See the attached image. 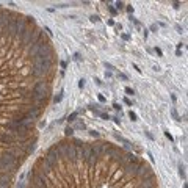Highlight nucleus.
Here are the masks:
<instances>
[{
  "label": "nucleus",
  "mask_w": 188,
  "mask_h": 188,
  "mask_svg": "<svg viewBox=\"0 0 188 188\" xmlns=\"http://www.w3.org/2000/svg\"><path fill=\"white\" fill-rule=\"evenodd\" d=\"M2 141H3V143H13V141H14V135H13V133H5V135L2 136Z\"/></svg>",
  "instance_id": "nucleus-5"
},
{
  "label": "nucleus",
  "mask_w": 188,
  "mask_h": 188,
  "mask_svg": "<svg viewBox=\"0 0 188 188\" xmlns=\"http://www.w3.org/2000/svg\"><path fill=\"white\" fill-rule=\"evenodd\" d=\"M116 6H118V8H122V6H124V3H122V2H118Z\"/></svg>",
  "instance_id": "nucleus-17"
},
{
  "label": "nucleus",
  "mask_w": 188,
  "mask_h": 188,
  "mask_svg": "<svg viewBox=\"0 0 188 188\" xmlns=\"http://www.w3.org/2000/svg\"><path fill=\"white\" fill-rule=\"evenodd\" d=\"M144 188H154V187H149V185H146V187H144Z\"/></svg>",
  "instance_id": "nucleus-23"
},
{
  "label": "nucleus",
  "mask_w": 188,
  "mask_h": 188,
  "mask_svg": "<svg viewBox=\"0 0 188 188\" xmlns=\"http://www.w3.org/2000/svg\"><path fill=\"white\" fill-rule=\"evenodd\" d=\"M99 101H101V102H105V97H103L102 94H99Z\"/></svg>",
  "instance_id": "nucleus-18"
},
{
  "label": "nucleus",
  "mask_w": 188,
  "mask_h": 188,
  "mask_svg": "<svg viewBox=\"0 0 188 188\" xmlns=\"http://www.w3.org/2000/svg\"><path fill=\"white\" fill-rule=\"evenodd\" d=\"M56 162H58V160H55V158H52V157H44V166H45V169H53V168L56 166Z\"/></svg>",
  "instance_id": "nucleus-3"
},
{
  "label": "nucleus",
  "mask_w": 188,
  "mask_h": 188,
  "mask_svg": "<svg viewBox=\"0 0 188 188\" xmlns=\"http://www.w3.org/2000/svg\"><path fill=\"white\" fill-rule=\"evenodd\" d=\"M129 116H130V119H132V121H136V114L133 113V111H130V113H129Z\"/></svg>",
  "instance_id": "nucleus-12"
},
{
  "label": "nucleus",
  "mask_w": 188,
  "mask_h": 188,
  "mask_svg": "<svg viewBox=\"0 0 188 188\" xmlns=\"http://www.w3.org/2000/svg\"><path fill=\"white\" fill-rule=\"evenodd\" d=\"M45 45H47V43H45V41H38L36 44H33L32 47L28 49V53L32 56H34V55H38V53H39L41 50H43V49L45 47Z\"/></svg>",
  "instance_id": "nucleus-1"
},
{
  "label": "nucleus",
  "mask_w": 188,
  "mask_h": 188,
  "mask_svg": "<svg viewBox=\"0 0 188 188\" xmlns=\"http://www.w3.org/2000/svg\"><path fill=\"white\" fill-rule=\"evenodd\" d=\"M90 133H91L93 136H99V133H97V132H94V130H93V132H90Z\"/></svg>",
  "instance_id": "nucleus-22"
},
{
  "label": "nucleus",
  "mask_w": 188,
  "mask_h": 188,
  "mask_svg": "<svg viewBox=\"0 0 188 188\" xmlns=\"http://www.w3.org/2000/svg\"><path fill=\"white\" fill-rule=\"evenodd\" d=\"M72 133H74V129L67 127V129H66V135H72Z\"/></svg>",
  "instance_id": "nucleus-13"
},
{
  "label": "nucleus",
  "mask_w": 188,
  "mask_h": 188,
  "mask_svg": "<svg viewBox=\"0 0 188 188\" xmlns=\"http://www.w3.org/2000/svg\"><path fill=\"white\" fill-rule=\"evenodd\" d=\"M185 166H182V165H180V176H182V179H185Z\"/></svg>",
  "instance_id": "nucleus-11"
},
{
  "label": "nucleus",
  "mask_w": 188,
  "mask_h": 188,
  "mask_svg": "<svg viewBox=\"0 0 188 188\" xmlns=\"http://www.w3.org/2000/svg\"><path fill=\"white\" fill-rule=\"evenodd\" d=\"M124 102L127 103V105H132V101H130V99H124Z\"/></svg>",
  "instance_id": "nucleus-19"
},
{
  "label": "nucleus",
  "mask_w": 188,
  "mask_h": 188,
  "mask_svg": "<svg viewBox=\"0 0 188 188\" xmlns=\"http://www.w3.org/2000/svg\"><path fill=\"white\" fill-rule=\"evenodd\" d=\"M10 180H11V177H10V176H6V174L0 176V187H5V188H8V185H10Z\"/></svg>",
  "instance_id": "nucleus-4"
},
{
  "label": "nucleus",
  "mask_w": 188,
  "mask_h": 188,
  "mask_svg": "<svg viewBox=\"0 0 188 188\" xmlns=\"http://www.w3.org/2000/svg\"><path fill=\"white\" fill-rule=\"evenodd\" d=\"M105 67L110 69V71H116V67H114L113 64H110V63H105Z\"/></svg>",
  "instance_id": "nucleus-9"
},
{
  "label": "nucleus",
  "mask_w": 188,
  "mask_h": 188,
  "mask_svg": "<svg viewBox=\"0 0 188 188\" xmlns=\"http://www.w3.org/2000/svg\"><path fill=\"white\" fill-rule=\"evenodd\" d=\"M44 91H45V85H44V82H38L36 85H34V88H33V96H34L36 99H43Z\"/></svg>",
  "instance_id": "nucleus-2"
},
{
  "label": "nucleus",
  "mask_w": 188,
  "mask_h": 188,
  "mask_svg": "<svg viewBox=\"0 0 188 188\" xmlns=\"http://www.w3.org/2000/svg\"><path fill=\"white\" fill-rule=\"evenodd\" d=\"M34 144H36V140L30 141V143L25 146V151H27V152H33V151H34Z\"/></svg>",
  "instance_id": "nucleus-7"
},
{
  "label": "nucleus",
  "mask_w": 188,
  "mask_h": 188,
  "mask_svg": "<svg viewBox=\"0 0 188 188\" xmlns=\"http://www.w3.org/2000/svg\"><path fill=\"white\" fill-rule=\"evenodd\" d=\"M61 99H63V93H60L58 96H55V99H53V101H55V102H60Z\"/></svg>",
  "instance_id": "nucleus-10"
},
{
  "label": "nucleus",
  "mask_w": 188,
  "mask_h": 188,
  "mask_svg": "<svg viewBox=\"0 0 188 188\" xmlns=\"http://www.w3.org/2000/svg\"><path fill=\"white\" fill-rule=\"evenodd\" d=\"M172 116H174L176 119H179V116H177V113H176V110H172Z\"/></svg>",
  "instance_id": "nucleus-21"
},
{
  "label": "nucleus",
  "mask_w": 188,
  "mask_h": 188,
  "mask_svg": "<svg viewBox=\"0 0 188 188\" xmlns=\"http://www.w3.org/2000/svg\"><path fill=\"white\" fill-rule=\"evenodd\" d=\"M136 168H138V163L129 165V166L125 168V172H129V174H136Z\"/></svg>",
  "instance_id": "nucleus-6"
},
{
  "label": "nucleus",
  "mask_w": 188,
  "mask_h": 188,
  "mask_svg": "<svg viewBox=\"0 0 188 188\" xmlns=\"http://www.w3.org/2000/svg\"><path fill=\"white\" fill-rule=\"evenodd\" d=\"M125 93H127V94H130V96H132V94H133V90H132V88H125Z\"/></svg>",
  "instance_id": "nucleus-14"
},
{
  "label": "nucleus",
  "mask_w": 188,
  "mask_h": 188,
  "mask_svg": "<svg viewBox=\"0 0 188 188\" xmlns=\"http://www.w3.org/2000/svg\"><path fill=\"white\" fill-rule=\"evenodd\" d=\"M79 86H80V88H83V86H85V80H83V79L79 82Z\"/></svg>",
  "instance_id": "nucleus-15"
},
{
  "label": "nucleus",
  "mask_w": 188,
  "mask_h": 188,
  "mask_svg": "<svg viewBox=\"0 0 188 188\" xmlns=\"http://www.w3.org/2000/svg\"><path fill=\"white\" fill-rule=\"evenodd\" d=\"M119 77H121L122 80H127V75H125V74H119Z\"/></svg>",
  "instance_id": "nucleus-20"
},
{
  "label": "nucleus",
  "mask_w": 188,
  "mask_h": 188,
  "mask_svg": "<svg viewBox=\"0 0 188 188\" xmlns=\"http://www.w3.org/2000/svg\"><path fill=\"white\" fill-rule=\"evenodd\" d=\"M91 21H93V22H97L99 17H97V16H91Z\"/></svg>",
  "instance_id": "nucleus-16"
},
{
  "label": "nucleus",
  "mask_w": 188,
  "mask_h": 188,
  "mask_svg": "<svg viewBox=\"0 0 188 188\" xmlns=\"http://www.w3.org/2000/svg\"><path fill=\"white\" fill-rule=\"evenodd\" d=\"M77 114H79L77 111H74V113H71V114H69V118H67V121H69V122H74V121H75V118H77Z\"/></svg>",
  "instance_id": "nucleus-8"
}]
</instances>
